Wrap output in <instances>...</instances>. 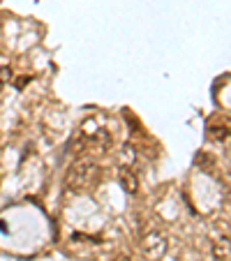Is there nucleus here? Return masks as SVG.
Masks as SVG:
<instances>
[{
  "instance_id": "obj_1",
  "label": "nucleus",
  "mask_w": 231,
  "mask_h": 261,
  "mask_svg": "<svg viewBox=\"0 0 231 261\" xmlns=\"http://www.w3.org/2000/svg\"><path fill=\"white\" fill-rule=\"evenodd\" d=\"M95 176H97L95 162H90V160H79V162H74L72 169L67 171L65 182H67L69 192H81V190L88 188L90 182L95 180Z\"/></svg>"
},
{
  "instance_id": "obj_2",
  "label": "nucleus",
  "mask_w": 231,
  "mask_h": 261,
  "mask_svg": "<svg viewBox=\"0 0 231 261\" xmlns=\"http://www.w3.org/2000/svg\"><path fill=\"white\" fill-rule=\"evenodd\" d=\"M167 238H164L162 231H148L141 241V250H143V256L150 261H160L164 254H167Z\"/></svg>"
},
{
  "instance_id": "obj_3",
  "label": "nucleus",
  "mask_w": 231,
  "mask_h": 261,
  "mask_svg": "<svg viewBox=\"0 0 231 261\" xmlns=\"http://www.w3.org/2000/svg\"><path fill=\"white\" fill-rule=\"evenodd\" d=\"M211 247H213V256L217 261H226L231 256V236L226 233V229L222 227V222H217V227H213L211 231Z\"/></svg>"
},
{
  "instance_id": "obj_4",
  "label": "nucleus",
  "mask_w": 231,
  "mask_h": 261,
  "mask_svg": "<svg viewBox=\"0 0 231 261\" xmlns=\"http://www.w3.org/2000/svg\"><path fill=\"white\" fill-rule=\"evenodd\" d=\"M118 180H120V185H123V188L127 190L130 194L137 192V188H139V178H137V173H134L130 167H120V169H118Z\"/></svg>"
},
{
  "instance_id": "obj_5",
  "label": "nucleus",
  "mask_w": 231,
  "mask_h": 261,
  "mask_svg": "<svg viewBox=\"0 0 231 261\" xmlns=\"http://www.w3.org/2000/svg\"><path fill=\"white\" fill-rule=\"evenodd\" d=\"M211 137H213V139H217V141H222V139H226V137H229V129H226V127L211 129Z\"/></svg>"
},
{
  "instance_id": "obj_6",
  "label": "nucleus",
  "mask_w": 231,
  "mask_h": 261,
  "mask_svg": "<svg viewBox=\"0 0 231 261\" xmlns=\"http://www.w3.org/2000/svg\"><path fill=\"white\" fill-rule=\"evenodd\" d=\"M10 76H12V72H10V69H7V67H3V69H0V81H7V79H10Z\"/></svg>"
},
{
  "instance_id": "obj_7",
  "label": "nucleus",
  "mask_w": 231,
  "mask_h": 261,
  "mask_svg": "<svg viewBox=\"0 0 231 261\" xmlns=\"http://www.w3.org/2000/svg\"><path fill=\"white\" fill-rule=\"evenodd\" d=\"M25 81H30V76H23V79H21V81H16V86H19V88H23V86H25Z\"/></svg>"
}]
</instances>
